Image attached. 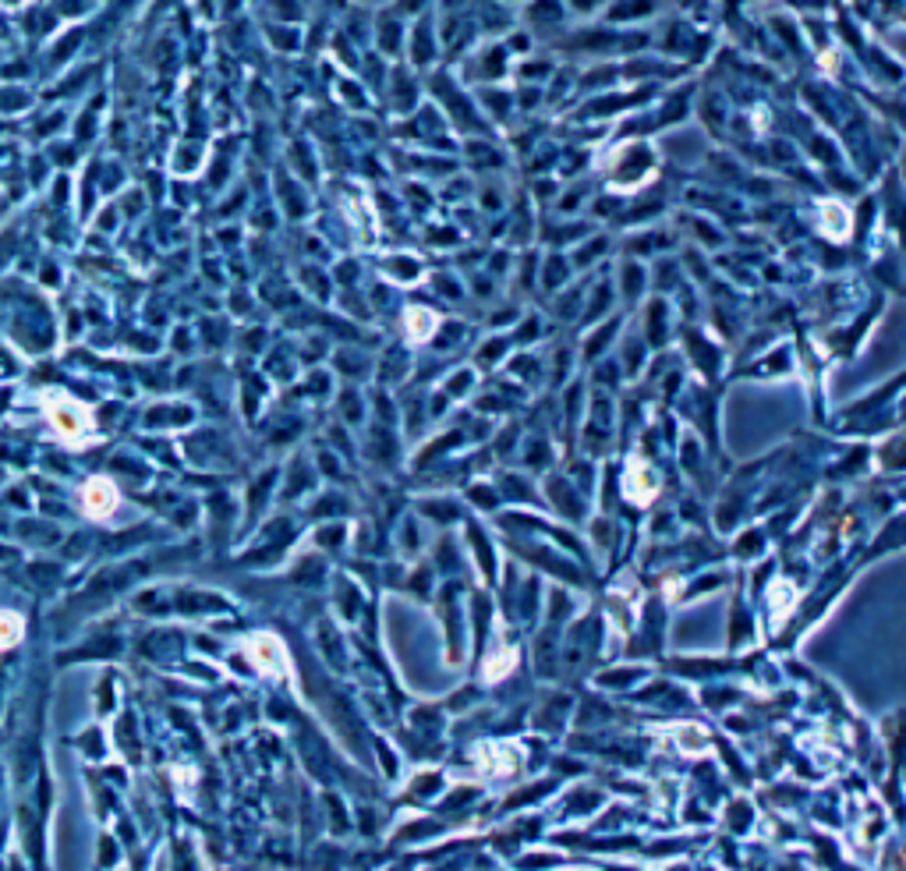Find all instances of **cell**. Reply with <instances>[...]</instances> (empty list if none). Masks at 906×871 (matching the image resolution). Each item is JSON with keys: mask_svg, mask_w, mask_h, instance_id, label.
Here are the masks:
<instances>
[{"mask_svg": "<svg viewBox=\"0 0 906 871\" xmlns=\"http://www.w3.org/2000/svg\"><path fill=\"white\" fill-rule=\"evenodd\" d=\"M18 616H8V613H0V641H11V638H18Z\"/></svg>", "mask_w": 906, "mask_h": 871, "instance_id": "obj_1", "label": "cell"}, {"mask_svg": "<svg viewBox=\"0 0 906 871\" xmlns=\"http://www.w3.org/2000/svg\"><path fill=\"white\" fill-rule=\"evenodd\" d=\"M89 500H92V507H97V511H92V514H100V507H111L114 492L106 489V486H92V489H89Z\"/></svg>", "mask_w": 906, "mask_h": 871, "instance_id": "obj_2", "label": "cell"}]
</instances>
